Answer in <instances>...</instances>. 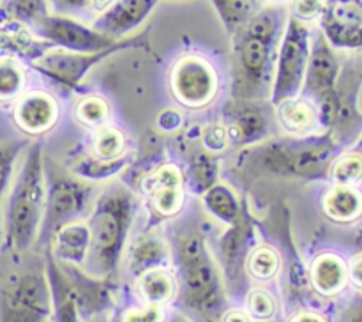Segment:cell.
I'll return each mask as SVG.
<instances>
[{"label": "cell", "mask_w": 362, "mask_h": 322, "mask_svg": "<svg viewBox=\"0 0 362 322\" xmlns=\"http://www.w3.org/2000/svg\"><path fill=\"white\" fill-rule=\"evenodd\" d=\"M247 314L251 318L258 322L272 321L276 315V301L267 290L264 289H253L247 292Z\"/></svg>", "instance_id": "cell-36"}, {"label": "cell", "mask_w": 362, "mask_h": 322, "mask_svg": "<svg viewBox=\"0 0 362 322\" xmlns=\"http://www.w3.org/2000/svg\"><path fill=\"white\" fill-rule=\"evenodd\" d=\"M339 73H341V66H339L334 48L329 45L327 39L320 32L311 39L310 60H308L303 88L317 101L320 122L327 130H334L339 110H341V99L338 92Z\"/></svg>", "instance_id": "cell-8"}, {"label": "cell", "mask_w": 362, "mask_h": 322, "mask_svg": "<svg viewBox=\"0 0 362 322\" xmlns=\"http://www.w3.org/2000/svg\"><path fill=\"white\" fill-rule=\"evenodd\" d=\"M318 18L332 48H362V0H327Z\"/></svg>", "instance_id": "cell-12"}, {"label": "cell", "mask_w": 362, "mask_h": 322, "mask_svg": "<svg viewBox=\"0 0 362 322\" xmlns=\"http://www.w3.org/2000/svg\"><path fill=\"white\" fill-rule=\"evenodd\" d=\"M159 0H113L101 11L92 27L108 38L120 41L126 34L140 27L154 11Z\"/></svg>", "instance_id": "cell-15"}, {"label": "cell", "mask_w": 362, "mask_h": 322, "mask_svg": "<svg viewBox=\"0 0 362 322\" xmlns=\"http://www.w3.org/2000/svg\"><path fill=\"white\" fill-rule=\"evenodd\" d=\"M46 50H49L48 45L35 41L28 28L20 25H0V59L16 55L34 62Z\"/></svg>", "instance_id": "cell-22"}, {"label": "cell", "mask_w": 362, "mask_h": 322, "mask_svg": "<svg viewBox=\"0 0 362 322\" xmlns=\"http://www.w3.org/2000/svg\"><path fill=\"white\" fill-rule=\"evenodd\" d=\"M165 308L161 304L147 303L141 308H129L119 318L120 322H165Z\"/></svg>", "instance_id": "cell-39"}, {"label": "cell", "mask_w": 362, "mask_h": 322, "mask_svg": "<svg viewBox=\"0 0 362 322\" xmlns=\"http://www.w3.org/2000/svg\"><path fill=\"white\" fill-rule=\"evenodd\" d=\"M57 119V103L46 92H28L14 108V120L27 133H41Z\"/></svg>", "instance_id": "cell-17"}, {"label": "cell", "mask_w": 362, "mask_h": 322, "mask_svg": "<svg viewBox=\"0 0 362 322\" xmlns=\"http://www.w3.org/2000/svg\"><path fill=\"white\" fill-rule=\"evenodd\" d=\"M288 322H327L322 315L315 314V311H299L293 315Z\"/></svg>", "instance_id": "cell-46"}, {"label": "cell", "mask_w": 362, "mask_h": 322, "mask_svg": "<svg viewBox=\"0 0 362 322\" xmlns=\"http://www.w3.org/2000/svg\"><path fill=\"white\" fill-rule=\"evenodd\" d=\"M46 14H48L46 0H2L0 2V25H20L30 30Z\"/></svg>", "instance_id": "cell-25"}, {"label": "cell", "mask_w": 362, "mask_h": 322, "mask_svg": "<svg viewBox=\"0 0 362 322\" xmlns=\"http://www.w3.org/2000/svg\"><path fill=\"white\" fill-rule=\"evenodd\" d=\"M53 301L42 272L13 275L0 289V322H49Z\"/></svg>", "instance_id": "cell-7"}, {"label": "cell", "mask_w": 362, "mask_h": 322, "mask_svg": "<svg viewBox=\"0 0 362 322\" xmlns=\"http://www.w3.org/2000/svg\"><path fill=\"white\" fill-rule=\"evenodd\" d=\"M48 282L49 289H52L55 322H80V311H78L76 301L71 292L66 275L52 258L48 260Z\"/></svg>", "instance_id": "cell-23"}, {"label": "cell", "mask_w": 362, "mask_h": 322, "mask_svg": "<svg viewBox=\"0 0 362 322\" xmlns=\"http://www.w3.org/2000/svg\"><path fill=\"white\" fill-rule=\"evenodd\" d=\"M23 145V142H6V144H0V212H2L4 193H6L7 186H9L14 163H16Z\"/></svg>", "instance_id": "cell-37"}, {"label": "cell", "mask_w": 362, "mask_h": 322, "mask_svg": "<svg viewBox=\"0 0 362 322\" xmlns=\"http://www.w3.org/2000/svg\"><path fill=\"white\" fill-rule=\"evenodd\" d=\"M108 113L110 108L105 99L95 98V96L81 99L76 106V117L87 126H101L108 119Z\"/></svg>", "instance_id": "cell-38"}, {"label": "cell", "mask_w": 362, "mask_h": 322, "mask_svg": "<svg viewBox=\"0 0 362 322\" xmlns=\"http://www.w3.org/2000/svg\"><path fill=\"white\" fill-rule=\"evenodd\" d=\"M170 322H191V321L184 314H177V315H173L172 318H170Z\"/></svg>", "instance_id": "cell-47"}, {"label": "cell", "mask_w": 362, "mask_h": 322, "mask_svg": "<svg viewBox=\"0 0 362 322\" xmlns=\"http://www.w3.org/2000/svg\"><path fill=\"white\" fill-rule=\"evenodd\" d=\"M324 211L336 222H352L362 214V193L356 186H336L325 195Z\"/></svg>", "instance_id": "cell-24"}, {"label": "cell", "mask_w": 362, "mask_h": 322, "mask_svg": "<svg viewBox=\"0 0 362 322\" xmlns=\"http://www.w3.org/2000/svg\"><path fill=\"white\" fill-rule=\"evenodd\" d=\"M129 158H120L115 159H99V158H85L76 163L73 172L78 177H85V179H94V180H105L110 177L117 176L122 168H126Z\"/></svg>", "instance_id": "cell-30"}, {"label": "cell", "mask_w": 362, "mask_h": 322, "mask_svg": "<svg viewBox=\"0 0 362 322\" xmlns=\"http://www.w3.org/2000/svg\"><path fill=\"white\" fill-rule=\"evenodd\" d=\"M246 268L253 278L271 280L279 271V255L271 246H257L247 255Z\"/></svg>", "instance_id": "cell-31"}, {"label": "cell", "mask_w": 362, "mask_h": 322, "mask_svg": "<svg viewBox=\"0 0 362 322\" xmlns=\"http://www.w3.org/2000/svg\"><path fill=\"white\" fill-rule=\"evenodd\" d=\"M140 39L141 38H127V41L122 42L120 46H115V48H110L98 53H76L66 52V50L59 48L46 50V52L42 53L41 57H37L32 64H34V67L39 73L45 74L46 78H49V80L55 85H59L60 88L73 91L95 64H99L103 59L113 55V53L120 52V50L138 46L140 45Z\"/></svg>", "instance_id": "cell-10"}, {"label": "cell", "mask_w": 362, "mask_h": 322, "mask_svg": "<svg viewBox=\"0 0 362 322\" xmlns=\"http://www.w3.org/2000/svg\"><path fill=\"white\" fill-rule=\"evenodd\" d=\"M136 289L145 303L165 304L173 299L177 292L175 280L165 269H154L136 278Z\"/></svg>", "instance_id": "cell-26"}, {"label": "cell", "mask_w": 362, "mask_h": 322, "mask_svg": "<svg viewBox=\"0 0 362 322\" xmlns=\"http://www.w3.org/2000/svg\"><path fill=\"white\" fill-rule=\"evenodd\" d=\"M53 2L64 11H83L94 7V0H53Z\"/></svg>", "instance_id": "cell-44"}, {"label": "cell", "mask_w": 362, "mask_h": 322, "mask_svg": "<svg viewBox=\"0 0 362 322\" xmlns=\"http://www.w3.org/2000/svg\"><path fill=\"white\" fill-rule=\"evenodd\" d=\"M144 186L159 214L172 216L182 205V176L172 163L159 166L152 176H148Z\"/></svg>", "instance_id": "cell-16"}, {"label": "cell", "mask_w": 362, "mask_h": 322, "mask_svg": "<svg viewBox=\"0 0 362 322\" xmlns=\"http://www.w3.org/2000/svg\"><path fill=\"white\" fill-rule=\"evenodd\" d=\"M179 272V303L191 322H221L226 289L218 265L197 229L179 230L173 239Z\"/></svg>", "instance_id": "cell-1"}, {"label": "cell", "mask_w": 362, "mask_h": 322, "mask_svg": "<svg viewBox=\"0 0 362 322\" xmlns=\"http://www.w3.org/2000/svg\"><path fill=\"white\" fill-rule=\"evenodd\" d=\"M264 322H271V321H264Z\"/></svg>", "instance_id": "cell-51"}, {"label": "cell", "mask_w": 362, "mask_h": 322, "mask_svg": "<svg viewBox=\"0 0 362 322\" xmlns=\"http://www.w3.org/2000/svg\"><path fill=\"white\" fill-rule=\"evenodd\" d=\"M205 205L216 218L221 219L223 223H228V225H232L243 212L239 200L230 191V188L216 186V184L205 191Z\"/></svg>", "instance_id": "cell-28"}, {"label": "cell", "mask_w": 362, "mask_h": 322, "mask_svg": "<svg viewBox=\"0 0 362 322\" xmlns=\"http://www.w3.org/2000/svg\"><path fill=\"white\" fill-rule=\"evenodd\" d=\"M253 236V226L246 212L239 214V218L230 225V230L221 239V260L225 268L226 287L230 290L239 292L244 287V264L250 255V241Z\"/></svg>", "instance_id": "cell-14"}, {"label": "cell", "mask_w": 362, "mask_h": 322, "mask_svg": "<svg viewBox=\"0 0 362 322\" xmlns=\"http://www.w3.org/2000/svg\"><path fill=\"white\" fill-rule=\"evenodd\" d=\"M170 251L165 239L156 232L141 234L127 251V271L138 278L154 269H163L168 262Z\"/></svg>", "instance_id": "cell-18"}, {"label": "cell", "mask_w": 362, "mask_h": 322, "mask_svg": "<svg viewBox=\"0 0 362 322\" xmlns=\"http://www.w3.org/2000/svg\"><path fill=\"white\" fill-rule=\"evenodd\" d=\"M88 190L78 180L71 179L67 176L52 177L49 183L48 197L45 198L46 211L42 214L41 230L45 234L52 232L53 229H59L64 223L73 222L74 216L83 212L88 200Z\"/></svg>", "instance_id": "cell-13"}, {"label": "cell", "mask_w": 362, "mask_h": 322, "mask_svg": "<svg viewBox=\"0 0 362 322\" xmlns=\"http://www.w3.org/2000/svg\"><path fill=\"white\" fill-rule=\"evenodd\" d=\"M286 20L283 9L267 7L233 34L235 98L239 101H257L267 94Z\"/></svg>", "instance_id": "cell-2"}, {"label": "cell", "mask_w": 362, "mask_h": 322, "mask_svg": "<svg viewBox=\"0 0 362 322\" xmlns=\"http://www.w3.org/2000/svg\"><path fill=\"white\" fill-rule=\"evenodd\" d=\"M124 152V137L113 127H101L94 137V154L99 159L120 158Z\"/></svg>", "instance_id": "cell-35"}, {"label": "cell", "mask_w": 362, "mask_h": 322, "mask_svg": "<svg viewBox=\"0 0 362 322\" xmlns=\"http://www.w3.org/2000/svg\"><path fill=\"white\" fill-rule=\"evenodd\" d=\"M338 152L334 134L310 138H276L247 149L240 156L243 166L257 176L324 179L331 172Z\"/></svg>", "instance_id": "cell-3"}, {"label": "cell", "mask_w": 362, "mask_h": 322, "mask_svg": "<svg viewBox=\"0 0 362 322\" xmlns=\"http://www.w3.org/2000/svg\"><path fill=\"white\" fill-rule=\"evenodd\" d=\"M218 177V161L207 152H198L191 163V179L197 191H207Z\"/></svg>", "instance_id": "cell-34"}, {"label": "cell", "mask_w": 362, "mask_h": 322, "mask_svg": "<svg viewBox=\"0 0 362 322\" xmlns=\"http://www.w3.org/2000/svg\"><path fill=\"white\" fill-rule=\"evenodd\" d=\"M278 115L281 124L285 126V130L297 134L310 131L313 127L315 120H317L315 110L308 103L296 101V99L281 103Z\"/></svg>", "instance_id": "cell-29"}, {"label": "cell", "mask_w": 362, "mask_h": 322, "mask_svg": "<svg viewBox=\"0 0 362 322\" xmlns=\"http://www.w3.org/2000/svg\"><path fill=\"white\" fill-rule=\"evenodd\" d=\"M349 282V268L334 253H322L310 268V283L322 296H336Z\"/></svg>", "instance_id": "cell-21"}, {"label": "cell", "mask_w": 362, "mask_h": 322, "mask_svg": "<svg viewBox=\"0 0 362 322\" xmlns=\"http://www.w3.org/2000/svg\"><path fill=\"white\" fill-rule=\"evenodd\" d=\"M41 145H32L9 195L6 212V248L27 251L37 241L45 207V176Z\"/></svg>", "instance_id": "cell-5"}, {"label": "cell", "mask_w": 362, "mask_h": 322, "mask_svg": "<svg viewBox=\"0 0 362 322\" xmlns=\"http://www.w3.org/2000/svg\"><path fill=\"white\" fill-rule=\"evenodd\" d=\"M322 2H327V0H322Z\"/></svg>", "instance_id": "cell-50"}, {"label": "cell", "mask_w": 362, "mask_h": 322, "mask_svg": "<svg viewBox=\"0 0 362 322\" xmlns=\"http://www.w3.org/2000/svg\"><path fill=\"white\" fill-rule=\"evenodd\" d=\"M349 280L357 287V289L362 290V253L356 255L350 262L349 268Z\"/></svg>", "instance_id": "cell-43"}, {"label": "cell", "mask_w": 362, "mask_h": 322, "mask_svg": "<svg viewBox=\"0 0 362 322\" xmlns=\"http://www.w3.org/2000/svg\"><path fill=\"white\" fill-rule=\"evenodd\" d=\"M170 85L182 105L204 106L218 92V73L207 59L198 55L180 57L170 73Z\"/></svg>", "instance_id": "cell-11"}, {"label": "cell", "mask_w": 362, "mask_h": 322, "mask_svg": "<svg viewBox=\"0 0 362 322\" xmlns=\"http://www.w3.org/2000/svg\"><path fill=\"white\" fill-rule=\"evenodd\" d=\"M267 127V117L255 101H239L230 110V124L226 126L230 140L253 144L265 137Z\"/></svg>", "instance_id": "cell-19"}, {"label": "cell", "mask_w": 362, "mask_h": 322, "mask_svg": "<svg viewBox=\"0 0 362 322\" xmlns=\"http://www.w3.org/2000/svg\"><path fill=\"white\" fill-rule=\"evenodd\" d=\"M260 2H269V4H286V2H293V0H260Z\"/></svg>", "instance_id": "cell-48"}, {"label": "cell", "mask_w": 362, "mask_h": 322, "mask_svg": "<svg viewBox=\"0 0 362 322\" xmlns=\"http://www.w3.org/2000/svg\"><path fill=\"white\" fill-rule=\"evenodd\" d=\"M339 322H362V294L354 297L339 315Z\"/></svg>", "instance_id": "cell-42"}, {"label": "cell", "mask_w": 362, "mask_h": 322, "mask_svg": "<svg viewBox=\"0 0 362 322\" xmlns=\"http://www.w3.org/2000/svg\"><path fill=\"white\" fill-rule=\"evenodd\" d=\"M311 52V32L306 23L288 16L283 28L281 41L274 64V76L271 85L272 105L296 99L304 87L308 60Z\"/></svg>", "instance_id": "cell-6"}, {"label": "cell", "mask_w": 362, "mask_h": 322, "mask_svg": "<svg viewBox=\"0 0 362 322\" xmlns=\"http://www.w3.org/2000/svg\"><path fill=\"white\" fill-rule=\"evenodd\" d=\"M25 88V71L14 59H0V101L18 98Z\"/></svg>", "instance_id": "cell-33"}, {"label": "cell", "mask_w": 362, "mask_h": 322, "mask_svg": "<svg viewBox=\"0 0 362 322\" xmlns=\"http://www.w3.org/2000/svg\"><path fill=\"white\" fill-rule=\"evenodd\" d=\"M329 173L338 186H356L362 183V154L357 149L346 152L341 158L334 159Z\"/></svg>", "instance_id": "cell-32"}, {"label": "cell", "mask_w": 362, "mask_h": 322, "mask_svg": "<svg viewBox=\"0 0 362 322\" xmlns=\"http://www.w3.org/2000/svg\"><path fill=\"white\" fill-rule=\"evenodd\" d=\"M322 0H293L292 16L300 21H310L320 16L322 9H324Z\"/></svg>", "instance_id": "cell-41"}, {"label": "cell", "mask_w": 362, "mask_h": 322, "mask_svg": "<svg viewBox=\"0 0 362 322\" xmlns=\"http://www.w3.org/2000/svg\"><path fill=\"white\" fill-rule=\"evenodd\" d=\"M57 257L69 265H83L90 250V229L85 223L67 222L55 230Z\"/></svg>", "instance_id": "cell-20"}, {"label": "cell", "mask_w": 362, "mask_h": 322, "mask_svg": "<svg viewBox=\"0 0 362 322\" xmlns=\"http://www.w3.org/2000/svg\"><path fill=\"white\" fill-rule=\"evenodd\" d=\"M221 322H253L251 321L250 314L244 310H226L223 314Z\"/></svg>", "instance_id": "cell-45"}, {"label": "cell", "mask_w": 362, "mask_h": 322, "mask_svg": "<svg viewBox=\"0 0 362 322\" xmlns=\"http://www.w3.org/2000/svg\"><path fill=\"white\" fill-rule=\"evenodd\" d=\"M134 197L122 186L108 188L95 202L90 218V250L88 275L95 278H112L117 272L126 244L127 230L133 222Z\"/></svg>", "instance_id": "cell-4"}, {"label": "cell", "mask_w": 362, "mask_h": 322, "mask_svg": "<svg viewBox=\"0 0 362 322\" xmlns=\"http://www.w3.org/2000/svg\"><path fill=\"white\" fill-rule=\"evenodd\" d=\"M113 322H120V321H119V318H117V321H113Z\"/></svg>", "instance_id": "cell-49"}, {"label": "cell", "mask_w": 362, "mask_h": 322, "mask_svg": "<svg viewBox=\"0 0 362 322\" xmlns=\"http://www.w3.org/2000/svg\"><path fill=\"white\" fill-rule=\"evenodd\" d=\"M32 34L41 38L48 45L57 46L59 50L76 53H98L105 50L115 48L126 42L127 39H115L101 34L94 27H87L81 21L73 20L62 14H46L34 27L30 28Z\"/></svg>", "instance_id": "cell-9"}, {"label": "cell", "mask_w": 362, "mask_h": 322, "mask_svg": "<svg viewBox=\"0 0 362 322\" xmlns=\"http://www.w3.org/2000/svg\"><path fill=\"white\" fill-rule=\"evenodd\" d=\"M0 2H2V0H0Z\"/></svg>", "instance_id": "cell-52"}, {"label": "cell", "mask_w": 362, "mask_h": 322, "mask_svg": "<svg viewBox=\"0 0 362 322\" xmlns=\"http://www.w3.org/2000/svg\"><path fill=\"white\" fill-rule=\"evenodd\" d=\"M228 34H235L260 11V0H211Z\"/></svg>", "instance_id": "cell-27"}, {"label": "cell", "mask_w": 362, "mask_h": 322, "mask_svg": "<svg viewBox=\"0 0 362 322\" xmlns=\"http://www.w3.org/2000/svg\"><path fill=\"white\" fill-rule=\"evenodd\" d=\"M228 131L225 124H212L204 131V145L209 151H221L228 144Z\"/></svg>", "instance_id": "cell-40"}]
</instances>
